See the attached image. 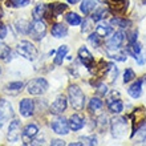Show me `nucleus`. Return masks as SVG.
I'll list each match as a JSON object with an SVG mask.
<instances>
[{
    "label": "nucleus",
    "mask_w": 146,
    "mask_h": 146,
    "mask_svg": "<svg viewBox=\"0 0 146 146\" xmlns=\"http://www.w3.org/2000/svg\"><path fill=\"white\" fill-rule=\"evenodd\" d=\"M110 24L114 25V27H119L121 29H125V28H129L131 25V21L129 19H125V17H113L110 20Z\"/></svg>",
    "instance_id": "29"
},
{
    "label": "nucleus",
    "mask_w": 146,
    "mask_h": 146,
    "mask_svg": "<svg viewBox=\"0 0 146 146\" xmlns=\"http://www.w3.org/2000/svg\"><path fill=\"white\" fill-rule=\"evenodd\" d=\"M20 131H21V122L19 119H12L9 126H8L7 139L9 142H17L20 137Z\"/></svg>",
    "instance_id": "9"
},
{
    "label": "nucleus",
    "mask_w": 146,
    "mask_h": 146,
    "mask_svg": "<svg viewBox=\"0 0 146 146\" xmlns=\"http://www.w3.org/2000/svg\"><path fill=\"white\" fill-rule=\"evenodd\" d=\"M125 52H126L129 56H131V57H135L138 53L142 52V46H141V44H139L138 41L130 42V44H127L126 50H125Z\"/></svg>",
    "instance_id": "26"
},
{
    "label": "nucleus",
    "mask_w": 146,
    "mask_h": 146,
    "mask_svg": "<svg viewBox=\"0 0 146 146\" xmlns=\"http://www.w3.org/2000/svg\"><path fill=\"white\" fill-rule=\"evenodd\" d=\"M88 41L92 44L93 48H98V46H101V44H102V41H101V37L97 35L96 32L89 36V37H88Z\"/></svg>",
    "instance_id": "33"
},
{
    "label": "nucleus",
    "mask_w": 146,
    "mask_h": 146,
    "mask_svg": "<svg viewBox=\"0 0 146 146\" xmlns=\"http://www.w3.org/2000/svg\"><path fill=\"white\" fill-rule=\"evenodd\" d=\"M7 33H8V29H7V25L4 23H0V40L7 37Z\"/></svg>",
    "instance_id": "43"
},
{
    "label": "nucleus",
    "mask_w": 146,
    "mask_h": 146,
    "mask_svg": "<svg viewBox=\"0 0 146 146\" xmlns=\"http://www.w3.org/2000/svg\"><path fill=\"white\" fill-rule=\"evenodd\" d=\"M126 38H127V44H130V42H135L137 40H138V29H133V31L127 32Z\"/></svg>",
    "instance_id": "41"
},
{
    "label": "nucleus",
    "mask_w": 146,
    "mask_h": 146,
    "mask_svg": "<svg viewBox=\"0 0 146 146\" xmlns=\"http://www.w3.org/2000/svg\"><path fill=\"white\" fill-rule=\"evenodd\" d=\"M134 58H135V61H137V64H138V65H143V64L146 62V54L142 53V52L137 54Z\"/></svg>",
    "instance_id": "42"
},
{
    "label": "nucleus",
    "mask_w": 146,
    "mask_h": 146,
    "mask_svg": "<svg viewBox=\"0 0 146 146\" xmlns=\"http://www.w3.org/2000/svg\"><path fill=\"white\" fill-rule=\"evenodd\" d=\"M66 53H68V45H61L56 50V57L53 60L54 65H62V61L66 57Z\"/></svg>",
    "instance_id": "24"
},
{
    "label": "nucleus",
    "mask_w": 146,
    "mask_h": 146,
    "mask_svg": "<svg viewBox=\"0 0 146 146\" xmlns=\"http://www.w3.org/2000/svg\"><path fill=\"white\" fill-rule=\"evenodd\" d=\"M68 123H69L70 130L78 131V130H81V129L85 126V118L81 114L76 113V114H72L69 117V119H68Z\"/></svg>",
    "instance_id": "14"
},
{
    "label": "nucleus",
    "mask_w": 146,
    "mask_h": 146,
    "mask_svg": "<svg viewBox=\"0 0 146 146\" xmlns=\"http://www.w3.org/2000/svg\"><path fill=\"white\" fill-rule=\"evenodd\" d=\"M50 145L52 146H64L65 145V141H62V139H52V141H50Z\"/></svg>",
    "instance_id": "44"
},
{
    "label": "nucleus",
    "mask_w": 146,
    "mask_h": 146,
    "mask_svg": "<svg viewBox=\"0 0 146 146\" xmlns=\"http://www.w3.org/2000/svg\"><path fill=\"white\" fill-rule=\"evenodd\" d=\"M108 123H109V122H108V117H106L105 114H102V115H100V117L97 118V121H96V126H97V127H100L101 130H102V129H104V127L106 126Z\"/></svg>",
    "instance_id": "40"
},
{
    "label": "nucleus",
    "mask_w": 146,
    "mask_h": 146,
    "mask_svg": "<svg viewBox=\"0 0 146 146\" xmlns=\"http://www.w3.org/2000/svg\"><path fill=\"white\" fill-rule=\"evenodd\" d=\"M125 38V33L122 31H115L110 38L106 41V50H117L121 48Z\"/></svg>",
    "instance_id": "8"
},
{
    "label": "nucleus",
    "mask_w": 146,
    "mask_h": 146,
    "mask_svg": "<svg viewBox=\"0 0 146 146\" xmlns=\"http://www.w3.org/2000/svg\"><path fill=\"white\" fill-rule=\"evenodd\" d=\"M50 129H52L56 134H60V135H66L70 130L68 119L64 118V117H60V115L56 117V118L50 122Z\"/></svg>",
    "instance_id": "5"
},
{
    "label": "nucleus",
    "mask_w": 146,
    "mask_h": 146,
    "mask_svg": "<svg viewBox=\"0 0 146 146\" xmlns=\"http://www.w3.org/2000/svg\"><path fill=\"white\" fill-rule=\"evenodd\" d=\"M29 4V0H8L7 1V5L9 7H16V8H20V7H25Z\"/></svg>",
    "instance_id": "37"
},
{
    "label": "nucleus",
    "mask_w": 146,
    "mask_h": 146,
    "mask_svg": "<svg viewBox=\"0 0 146 146\" xmlns=\"http://www.w3.org/2000/svg\"><path fill=\"white\" fill-rule=\"evenodd\" d=\"M80 141L82 145H89V146L97 145V138L94 135H85V137H81Z\"/></svg>",
    "instance_id": "36"
},
{
    "label": "nucleus",
    "mask_w": 146,
    "mask_h": 146,
    "mask_svg": "<svg viewBox=\"0 0 146 146\" xmlns=\"http://www.w3.org/2000/svg\"><path fill=\"white\" fill-rule=\"evenodd\" d=\"M0 73H1V66H0Z\"/></svg>",
    "instance_id": "49"
},
{
    "label": "nucleus",
    "mask_w": 146,
    "mask_h": 146,
    "mask_svg": "<svg viewBox=\"0 0 146 146\" xmlns=\"http://www.w3.org/2000/svg\"><path fill=\"white\" fill-rule=\"evenodd\" d=\"M106 53H108V56L111 58V60H115V61H126V56L127 53L126 52H119V49L117 50H106Z\"/></svg>",
    "instance_id": "30"
},
{
    "label": "nucleus",
    "mask_w": 146,
    "mask_h": 146,
    "mask_svg": "<svg viewBox=\"0 0 146 146\" xmlns=\"http://www.w3.org/2000/svg\"><path fill=\"white\" fill-rule=\"evenodd\" d=\"M104 106V102L101 100L100 97H92L90 101H89V105H88V109L90 113H94L97 110H101Z\"/></svg>",
    "instance_id": "27"
},
{
    "label": "nucleus",
    "mask_w": 146,
    "mask_h": 146,
    "mask_svg": "<svg viewBox=\"0 0 146 146\" xmlns=\"http://www.w3.org/2000/svg\"><path fill=\"white\" fill-rule=\"evenodd\" d=\"M110 13L109 11V8H98V9H94V11L90 13L92 15V19L93 21L96 23V21H100V20H104L106 16Z\"/></svg>",
    "instance_id": "25"
},
{
    "label": "nucleus",
    "mask_w": 146,
    "mask_h": 146,
    "mask_svg": "<svg viewBox=\"0 0 146 146\" xmlns=\"http://www.w3.org/2000/svg\"><path fill=\"white\" fill-rule=\"evenodd\" d=\"M97 1H100V3H105L106 0H97Z\"/></svg>",
    "instance_id": "47"
},
{
    "label": "nucleus",
    "mask_w": 146,
    "mask_h": 146,
    "mask_svg": "<svg viewBox=\"0 0 146 146\" xmlns=\"http://www.w3.org/2000/svg\"><path fill=\"white\" fill-rule=\"evenodd\" d=\"M106 3L111 13L122 15L127 9V0H106Z\"/></svg>",
    "instance_id": "12"
},
{
    "label": "nucleus",
    "mask_w": 146,
    "mask_h": 146,
    "mask_svg": "<svg viewBox=\"0 0 146 146\" xmlns=\"http://www.w3.org/2000/svg\"><path fill=\"white\" fill-rule=\"evenodd\" d=\"M68 96H69V101H70V105L74 110H82L84 109V105H85V94L82 93L81 88L78 85L73 84L69 86L68 89Z\"/></svg>",
    "instance_id": "1"
},
{
    "label": "nucleus",
    "mask_w": 146,
    "mask_h": 146,
    "mask_svg": "<svg viewBox=\"0 0 146 146\" xmlns=\"http://www.w3.org/2000/svg\"><path fill=\"white\" fill-rule=\"evenodd\" d=\"M96 33L100 36L101 38L108 37V36H110L111 33H113V27H111V24L101 23L96 27Z\"/></svg>",
    "instance_id": "21"
},
{
    "label": "nucleus",
    "mask_w": 146,
    "mask_h": 146,
    "mask_svg": "<svg viewBox=\"0 0 146 146\" xmlns=\"http://www.w3.org/2000/svg\"><path fill=\"white\" fill-rule=\"evenodd\" d=\"M69 145L70 146H81L82 143H81V142H72V143H69Z\"/></svg>",
    "instance_id": "45"
},
{
    "label": "nucleus",
    "mask_w": 146,
    "mask_h": 146,
    "mask_svg": "<svg viewBox=\"0 0 146 146\" xmlns=\"http://www.w3.org/2000/svg\"><path fill=\"white\" fill-rule=\"evenodd\" d=\"M49 9L53 16H60L68 9V5L64 3H53L49 5Z\"/></svg>",
    "instance_id": "28"
},
{
    "label": "nucleus",
    "mask_w": 146,
    "mask_h": 146,
    "mask_svg": "<svg viewBox=\"0 0 146 146\" xmlns=\"http://www.w3.org/2000/svg\"><path fill=\"white\" fill-rule=\"evenodd\" d=\"M46 33V25L45 23L41 20H33L31 23V32H29V35L32 37L35 38V40H41Z\"/></svg>",
    "instance_id": "6"
},
{
    "label": "nucleus",
    "mask_w": 146,
    "mask_h": 146,
    "mask_svg": "<svg viewBox=\"0 0 146 146\" xmlns=\"http://www.w3.org/2000/svg\"><path fill=\"white\" fill-rule=\"evenodd\" d=\"M106 105H108L109 111L113 113V114H119L123 110V102L119 98H111L110 97L106 101Z\"/></svg>",
    "instance_id": "16"
},
{
    "label": "nucleus",
    "mask_w": 146,
    "mask_h": 146,
    "mask_svg": "<svg viewBox=\"0 0 146 146\" xmlns=\"http://www.w3.org/2000/svg\"><path fill=\"white\" fill-rule=\"evenodd\" d=\"M38 134V127L35 123H28L27 126L21 130V139H23L24 145H29V143L35 139V137Z\"/></svg>",
    "instance_id": "7"
},
{
    "label": "nucleus",
    "mask_w": 146,
    "mask_h": 146,
    "mask_svg": "<svg viewBox=\"0 0 146 146\" xmlns=\"http://www.w3.org/2000/svg\"><path fill=\"white\" fill-rule=\"evenodd\" d=\"M66 108H68V100L65 98V96H58L57 98L52 102L49 110L52 114L60 115L66 110Z\"/></svg>",
    "instance_id": "11"
},
{
    "label": "nucleus",
    "mask_w": 146,
    "mask_h": 146,
    "mask_svg": "<svg viewBox=\"0 0 146 146\" xmlns=\"http://www.w3.org/2000/svg\"><path fill=\"white\" fill-rule=\"evenodd\" d=\"M127 129V118L126 117H114L110 119V131L113 137L121 138L125 135Z\"/></svg>",
    "instance_id": "4"
},
{
    "label": "nucleus",
    "mask_w": 146,
    "mask_h": 146,
    "mask_svg": "<svg viewBox=\"0 0 146 146\" xmlns=\"http://www.w3.org/2000/svg\"><path fill=\"white\" fill-rule=\"evenodd\" d=\"M46 11H48V7H46V4L38 3L37 5L33 8V11H32V16H33V20H41L42 17L46 15Z\"/></svg>",
    "instance_id": "23"
},
{
    "label": "nucleus",
    "mask_w": 146,
    "mask_h": 146,
    "mask_svg": "<svg viewBox=\"0 0 146 146\" xmlns=\"http://www.w3.org/2000/svg\"><path fill=\"white\" fill-rule=\"evenodd\" d=\"M96 89H97V90H96L97 96H100V97L106 96V94H108V92H109L108 85L102 84V82H100V84H98V86H96Z\"/></svg>",
    "instance_id": "38"
},
{
    "label": "nucleus",
    "mask_w": 146,
    "mask_h": 146,
    "mask_svg": "<svg viewBox=\"0 0 146 146\" xmlns=\"http://www.w3.org/2000/svg\"><path fill=\"white\" fill-rule=\"evenodd\" d=\"M24 88V82L23 81H12L9 84H7L4 86V92L8 93V94H12L15 96L17 93H20Z\"/></svg>",
    "instance_id": "17"
},
{
    "label": "nucleus",
    "mask_w": 146,
    "mask_h": 146,
    "mask_svg": "<svg viewBox=\"0 0 146 146\" xmlns=\"http://www.w3.org/2000/svg\"><path fill=\"white\" fill-rule=\"evenodd\" d=\"M0 114H1V119H9L13 117L12 105L5 98H0Z\"/></svg>",
    "instance_id": "15"
},
{
    "label": "nucleus",
    "mask_w": 146,
    "mask_h": 146,
    "mask_svg": "<svg viewBox=\"0 0 146 146\" xmlns=\"http://www.w3.org/2000/svg\"><path fill=\"white\" fill-rule=\"evenodd\" d=\"M15 28L17 31V33H20V35H29V32H31V23L24 19L16 20Z\"/></svg>",
    "instance_id": "20"
},
{
    "label": "nucleus",
    "mask_w": 146,
    "mask_h": 146,
    "mask_svg": "<svg viewBox=\"0 0 146 146\" xmlns=\"http://www.w3.org/2000/svg\"><path fill=\"white\" fill-rule=\"evenodd\" d=\"M145 81H146V76H145Z\"/></svg>",
    "instance_id": "51"
},
{
    "label": "nucleus",
    "mask_w": 146,
    "mask_h": 146,
    "mask_svg": "<svg viewBox=\"0 0 146 146\" xmlns=\"http://www.w3.org/2000/svg\"><path fill=\"white\" fill-rule=\"evenodd\" d=\"M78 1H80V0H68V3L69 4H77Z\"/></svg>",
    "instance_id": "46"
},
{
    "label": "nucleus",
    "mask_w": 146,
    "mask_h": 146,
    "mask_svg": "<svg viewBox=\"0 0 146 146\" xmlns=\"http://www.w3.org/2000/svg\"><path fill=\"white\" fill-rule=\"evenodd\" d=\"M49 88V84L45 78L42 77H37V78H33L28 82L27 85V92L32 96H41L48 90Z\"/></svg>",
    "instance_id": "3"
},
{
    "label": "nucleus",
    "mask_w": 146,
    "mask_h": 146,
    "mask_svg": "<svg viewBox=\"0 0 146 146\" xmlns=\"http://www.w3.org/2000/svg\"><path fill=\"white\" fill-rule=\"evenodd\" d=\"M0 119H1V114H0Z\"/></svg>",
    "instance_id": "50"
},
{
    "label": "nucleus",
    "mask_w": 146,
    "mask_h": 146,
    "mask_svg": "<svg viewBox=\"0 0 146 146\" xmlns=\"http://www.w3.org/2000/svg\"><path fill=\"white\" fill-rule=\"evenodd\" d=\"M50 33H52V36L56 38L65 37V36L68 35V28H66V25H64L62 23H56V24H53V27L50 29Z\"/></svg>",
    "instance_id": "19"
},
{
    "label": "nucleus",
    "mask_w": 146,
    "mask_h": 146,
    "mask_svg": "<svg viewBox=\"0 0 146 146\" xmlns=\"http://www.w3.org/2000/svg\"><path fill=\"white\" fill-rule=\"evenodd\" d=\"M7 57H11V48L3 41H0V60L7 61Z\"/></svg>",
    "instance_id": "32"
},
{
    "label": "nucleus",
    "mask_w": 146,
    "mask_h": 146,
    "mask_svg": "<svg viewBox=\"0 0 146 146\" xmlns=\"http://www.w3.org/2000/svg\"><path fill=\"white\" fill-rule=\"evenodd\" d=\"M142 1V4H146V0H141Z\"/></svg>",
    "instance_id": "48"
},
{
    "label": "nucleus",
    "mask_w": 146,
    "mask_h": 146,
    "mask_svg": "<svg viewBox=\"0 0 146 146\" xmlns=\"http://www.w3.org/2000/svg\"><path fill=\"white\" fill-rule=\"evenodd\" d=\"M16 50H17V53L21 56V57L27 58L29 61H35L36 58H37V48H36L31 41H27V40H21V41L17 44L16 46Z\"/></svg>",
    "instance_id": "2"
},
{
    "label": "nucleus",
    "mask_w": 146,
    "mask_h": 146,
    "mask_svg": "<svg viewBox=\"0 0 146 146\" xmlns=\"http://www.w3.org/2000/svg\"><path fill=\"white\" fill-rule=\"evenodd\" d=\"M94 9H96V0H81L80 11L84 15H90Z\"/></svg>",
    "instance_id": "22"
},
{
    "label": "nucleus",
    "mask_w": 146,
    "mask_h": 146,
    "mask_svg": "<svg viewBox=\"0 0 146 146\" xmlns=\"http://www.w3.org/2000/svg\"><path fill=\"white\" fill-rule=\"evenodd\" d=\"M135 133H137V135H138V138L141 139V141H146V122H143L142 125L135 130ZM133 137H134V135H133Z\"/></svg>",
    "instance_id": "39"
},
{
    "label": "nucleus",
    "mask_w": 146,
    "mask_h": 146,
    "mask_svg": "<svg viewBox=\"0 0 146 146\" xmlns=\"http://www.w3.org/2000/svg\"><path fill=\"white\" fill-rule=\"evenodd\" d=\"M127 93L131 98H139L142 94V80H137L129 86Z\"/></svg>",
    "instance_id": "18"
},
{
    "label": "nucleus",
    "mask_w": 146,
    "mask_h": 146,
    "mask_svg": "<svg viewBox=\"0 0 146 146\" xmlns=\"http://www.w3.org/2000/svg\"><path fill=\"white\" fill-rule=\"evenodd\" d=\"M65 20H66V23L69 24V25H73V27L80 25L81 21H82L81 17H80V15H77V13H74V12H69V13H66Z\"/></svg>",
    "instance_id": "31"
},
{
    "label": "nucleus",
    "mask_w": 146,
    "mask_h": 146,
    "mask_svg": "<svg viewBox=\"0 0 146 146\" xmlns=\"http://www.w3.org/2000/svg\"><path fill=\"white\" fill-rule=\"evenodd\" d=\"M93 24H94V21H93L92 17H90V19H85L84 23H82V27H81V32H82V33L90 32L93 29Z\"/></svg>",
    "instance_id": "34"
},
{
    "label": "nucleus",
    "mask_w": 146,
    "mask_h": 146,
    "mask_svg": "<svg viewBox=\"0 0 146 146\" xmlns=\"http://www.w3.org/2000/svg\"><path fill=\"white\" fill-rule=\"evenodd\" d=\"M134 78H135L134 70L131 69V68H126V69H125V72H123V82H125V84H127V82L133 81Z\"/></svg>",
    "instance_id": "35"
},
{
    "label": "nucleus",
    "mask_w": 146,
    "mask_h": 146,
    "mask_svg": "<svg viewBox=\"0 0 146 146\" xmlns=\"http://www.w3.org/2000/svg\"><path fill=\"white\" fill-rule=\"evenodd\" d=\"M78 58H80L81 64H82L85 68H88L89 70L92 69L93 65H94V57H93V54L88 50V48H85V46H81L80 49H78Z\"/></svg>",
    "instance_id": "13"
},
{
    "label": "nucleus",
    "mask_w": 146,
    "mask_h": 146,
    "mask_svg": "<svg viewBox=\"0 0 146 146\" xmlns=\"http://www.w3.org/2000/svg\"><path fill=\"white\" fill-rule=\"evenodd\" d=\"M19 111L23 117H32L35 114V101L31 98H23L19 104Z\"/></svg>",
    "instance_id": "10"
}]
</instances>
